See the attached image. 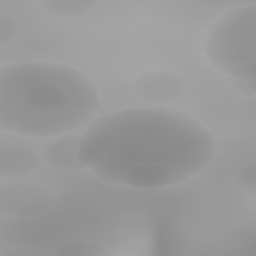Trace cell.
I'll use <instances>...</instances> for the list:
<instances>
[{
    "label": "cell",
    "mask_w": 256,
    "mask_h": 256,
    "mask_svg": "<svg viewBox=\"0 0 256 256\" xmlns=\"http://www.w3.org/2000/svg\"><path fill=\"white\" fill-rule=\"evenodd\" d=\"M41 166L39 154L26 146L5 144L0 147V175L20 178L34 174Z\"/></svg>",
    "instance_id": "6"
},
{
    "label": "cell",
    "mask_w": 256,
    "mask_h": 256,
    "mask_svg": "<svg viewBox=\"0 0 256 256\" xmlns=\"http://www.w3.org/2000/svg\"><path fill=\"white\" fill-rule=\"evenodd\" d=\"M56 255L65 256H107V248L92 240H75L62 244L55 251Z\"/></svg>",
    "instance_id": "9"
},
{
    "label": "cell",
    "mask_w": 256,
    "mask_h": 256,
    "mask_svg": "<svg viewBox=\"0 0 256 256\" xmlns=\"http://www.w3.org/2000/svg\"><path fill=\"white\" fill-rule=\"evenodd\" d=\"M215 149L214 136L192 116L133 107L94 119L80 136L78 161L104 181L158 189L200 173Z\"/></svg>",
    "instance_id": "1"
},
{
    "label": "cell",
    "mask_w": 256,
    "mask_h": 256,
    "mask_svg": "<svg viewBox=\"0 0 256 256\" xmlns=\"http://www.w3.org/2000/svg\"><path fill=\"white\" fill-rule=\"evenodd\" d=\"M132 90L141 100L161 104L180 98L186 90V83L175 73L151 71L138 76L133 82Z\"/></svg>",
    "instance_id": "5"
},
{
    "label": "cell",
    "mask_w": 256,
    "mask_h": 256,
    "mask_svg": "<svg viewBox=\"0 0 256 256\" xmlns=\"http://www.w3.org/2000/svg\"><path fill=\"white\" fill-rule=\"evenodd\" d=\"M53 193L38 183L16 182L0 189V212L11 217H35L51 208Z\"/></svg>",
    "instance_id": "4"
},
{
    "label": "cell",
    "mask_w": 256,
    "mask_h": 256,
    "mask_svg": "<svg viewBox=\"0 0 256 256\" xmlns=\"http://www.w3.org/2000/svg\"><path fill=\"white\" fill-rule=\"evenodd\" d=\"M40 3L46 11L59 16L81 15L95 5L90 0H43Z\"/></svg>",
    "instance_id": "8"
},
{
    "label": "cell",
    "mask_w": 256,
    "mask_h": 256,
    "mask_svg": "<svg viewBox=\"0 0 256 256\" xmlns=\"http://www.w3.org/2000/svg\"><path fill=\"white\" fill-rule=\"evenodd\" d=\"M18 34L16 22L8 15L0 14V46L13 42Z\"/></svg>",
    "instance_id": "11"
},
{
    "label": "cell",
    "mask_w": 256,
    "mask_h": 256,
    "mask_svg": "<svg viewBox=\"0 0 256 256\" xmlns=\"http://www.w3.org/2000/svg\"><path fill=\"white\" fill-rule=\"evenodd\" d=\"M80 136L76 134H63L56 136L46 143L43 155L53 167L63 170H77L83 168L78 161Z\"/></svg>",
    "instance_id": "7"
},
{
    "label": "cell",
    "mask_w": 256,
    "mask_h": 256,
    "mask_svg": "<svg viewBox=\"0 0 256 256\" xmlns=\"http://www.w3.org/2000/svg\"><path fill=\"white\" fill-rule=\"evenodd\" d=\"M100 107L96 86L74 67L22 62L0 68L2 131L56 137L92 122Z\"/></svg>",
    "instance_id": "2"
},
{
    "label": "cell",
    "mask_w": 256,
    "mask_h": 256,
    "mask_svg": "<svg viewBox=\"0 0 256 256\" xmlns=\"http://www.w3.org/2000/svg\"><path fill=\"white\" fill-rule=\"evenodd\" d=\"M204 50L216 69L256 86V5L238 7L214 23Z\"/></svg>",
    "instance_id": "3"
},
{
    "label": "cell",
    "mask_w": 256,
    "mask_h": 256,
    "mask_svg": "<svg viewBox=\"0 0 256 256\" xmlns=\"http://www.w3.org/2000/svg\"><path fill=\"white\" fill-rule=\"evenodd\" d=\"M236 184L244 192L255 195L256 193V165L249 162L242 165L236 172Z\"/></svg>",
    "instance_id": "10"
}]
</instances>
